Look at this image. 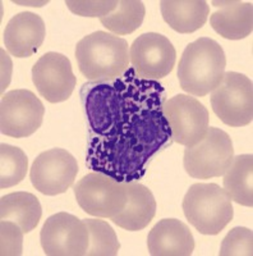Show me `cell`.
Returning a JSON list of instances; mask_svg holds the SVG:
<instances>
[{"label":"cell","instance_id":"obj_14","mask_svg":"<svg viewBox=\"0 0 253 256\" xmlns=\"http://www.w3.org/2000/svg\"><path fill=\"white\" fill-rule=\"evenodd\" d=\"M46 36L44 20L38 14L22 12L10 18L4 30V45L15 58H29L38 52Z\"/></svg>","mask_w":253,"mask_h":256},{"label":"cell","instance_id":"obj_16","mask_svg":"<svg viewBox=\"0 0 253 256\" xmlns=\"http://www.w3.org/2000/svg\"><path fill=\"white\" fill-rule=\"evenodd\" d=\"M215 12L210 17L214 31L228 40H242L253 31V6L246 2H216Z\"/></svg>","mask_w":253,"mask_h":256},{"label":"cell","instance_id":"obj_3","mask_svg":"<svg viewBox=\"0 0 253 256\" xmlns=\"http://www.w3.org/2000/svg\"><path fill=\"white\" fill-rule=\"evenodd\" d=\"M76 59L79 72L88 81H109L129 70V45L113 34L92 32L77 42Z\"/></svg>","mask_w":253,"mask_h":256},{"label":"cell","instance_id":"obj_10","mask_svg":"<svg viewBox=\"0 0 253 256\" xmlns=\"http://www.w3.org/2000/svg\"><path fill=\"white\" fill-rule=\"evenodd\" d=\"M164 116L174 142L186 148L201 141L210 124L207 108L196 98L178 94L164 102Z\"/></svg>","mask_w":253,"mask_h":256},{"label":"cell","instance_id":"obj_26","mask_svg":"<svg viewBox=\"0 0 253 256\" xmlns=\"http://www.w3.org/2000/svg\"><path fill=\"white\" fill-rule=\"evenodd\" d=\"M65 6H68L70 12L74 13L76 16H81V17H105V16L110 14L114 12L118 6V2H78V0H68L65 2Z\"/></svg>","mask_w":253,"mask_h":256},{"label":"cell","instance_id":"obj_1","mask_svg":"<svg viewBox=\"0 0 253 256\" xmlns=\"http://www.w3.org/2000/svg\"><path fill=\"white\" fill-rule=\"evenodd\" d=\"M90 127L87 163L119 182L140 180L152 158L173 142L164 116V88L129 68L109 81L81 90Z\"/></svg>","mask_w":253,"mask_h":256},{"label":"cell","instance_id":"obj_22","mask_svg":"<svg viewBox=\"0 0 253 256\" xmlns=\"http://www.w3.org/2000/svg\"><path fill=\"white\" fill-rule=\"evenodd\" d=\"M28 169V158L17 146L0 145V188L17 186L24 180Z\"/></svg>","mask_w":253,"mask_h":256},{"label":"cell","instance_id":"obj_21","mask_svg":"<svg viewBox=\"0 0 253 256\" xmlns=\"http://www.w3.org/2000/svg\"><path fill=\"white\" fill-rule=\"evenodd\" d=\"M146 16L145 4L137 0L118 2L117 9L110 14L100 18L102 26L114 35H129L142 24Z\"/></svg>","mask_w":253,"mask_h":256},{"label":"cell","instance_id":"obj_9","mask_svg":"<svg viewBox=\"0 0 253 256\" xmlns=\"http://www.w3.org/2000/svg\"><path fill=\"white\" fill-rule=\"evenodd\" d=\"M40 242L45 255L83 256L90 244V234L82 219L61 212L45 220Z\"/></svg>","mask_w":253,"mask_h":256},{"label":"cell","instance_id":"obj_23","mask_svg":"<svg viewBox=\"0 0 253 256\" xmlns=\"http://www.w3.org/2000/svg\"><path fill=\"white\" fill-rule=\"evenodd\" d=\"M88 228V256H115L120 248L119 240L110 224L100 219H83Z\"/></svg>","mask_w":253,"mask_h":256},{"label":"cell","instance_id":"obj_15","mask_svg":"<svg viewBox=\"0 0 253 256\" xmlns=\"http://www.w3.org/2000/svg\"><path fill=\"white\" fill-rule=\"evenodd\" d=\"M147 248L152 256H189L195 250V238L179 219H161L150 230Z\"/></svg>","mask_w":253,"mask_h":256},{"label":"cell","instance_id":"obj_24","mask_svg":"<svg viewBox=\"0 0 253 256\" xmlns=\"http://www.w3.org/2000/svg\"><path fill=\"white\" fill-rule=\"evenodd\" d=\"M219 254L220 256H252V230H248L246 227L233 228L221 242Z\"/></svg>","mask_w":253,"mask_h":256},{"label":"cell","instance_id":"obj_5","mask_svg":"<svg viewBox=\"0 0 253 256\" xmlns=\"http://www.w3.org/2000/svg\"><path fill=\"white\" fill-rule=\"evenodd\" d=\"M233 158V141L229 134L218 127H209L201 141L184 150L183 164L192 178L209 180L224 176Z\"/></svg>","mask_w":253,"mask_h":256},{"label":"cell","instance_id":"obj_8","mask_svg":"<svg viewBox=\"0 0 253 256\" xmlns=\"http://www.w3.org/2000/svg\"><path fill=\"white\" fill-rule=\"evenodd\" d=\"M44 116V104L32 91H9L4 94L0 104V131L14 138L28 137L41 127Z\"/></svg>","mask_w":253,"mask_h":256},{"label":"cell","instance_id":"obj_11","mask_svg":"<svg viewBox=\"0 0 253 256\" xmlns=\"http://www.w3.org/2000/svg\"><path fill=\"white\" fill-rule=\"evenodd\" d=\"M78 174L76 158L64 148H50L41 152L29 170L32 186L42 195L56 196L64 194L74 184Z\"/></svg>","mask_w":253,"mask_h":256},{"label":"cell","instance_id":"obj_18","mask_svg":"<svg viewBox=\"0 0 253 256\" xmlns=\"http://www.w3.org/2000/svg\"><path fill=\"white\" fill-rule=\"evenodd\" d=\"M160 12L170 28L179 34H192L205 26L210 6L204 0H163Z\"/></svg>","mask_w":253,"mask_h":256},{"label":"cell","instance_id":"obj_19","mask_svg":"<svg viewBox=\"0 0 253 256\" xmlns=\"http://www.w3.org/2000/svg\"><path fill=\"white\" fill-rule=\"evenodd\" d=\"M42 216V208L35 195L29 192H13L0 198V218L18 224L23 233L37 227Z\"/></svg>","mask_w":253,"mask_h":256},{"label":"cell","instance_id":"obj_13","mask_svg":"<svg viewBox=\"0 0 253 256\" xmlns=\"http://www.w3.org/2000/svg\"><path fill=\"white\" fill-rule=\"evenodd\" d=\"M32 82L45 100L56 104L69 99L77 78L67 56L49 52L40 56L32 67Z\"/></svg>","mask_w":253,"mask_h":256},{"label":"cell","instance_id":"obj_17","mask_svg":"<svg viewBox=\"0 0 253 256\" xmlns=\"http://www.w3.org/2000/svg\"><path fill=\"white\" fill-rule=\"evenodd\" d=\"M128 198L124 209L110 218L114 224L123 230L137 232L145 230L156 214V200L151 190L137 180L125 182Z\"/></svg>","mask_w":253,"mask_h":256},{"label":"cell","instance_id":"obj_7","mask_svg":"<svg viewBox=\"0 0 253 256\" xmlns=\"http://www.w3.org/2000/svg\"><path fill=\"white\" fill-rule=\"evenodd\" d=\"M79 208L96 218H113L124 209L128 198L125 182L99 172L82 177L74 186Z\"/></svg>","mask_w":253,"mask_h":256},{"label":"cell","instance_id":"obj_4","mask_svg":"<svg viewBox=\"0 0 253 256\" xmlns=\"http://www.w3.org/2000/svg\"><path fill=\"white\" fill-rule=\"evenodd\" d=\"M184 216L189 224L207 236H216L233 220L232 198L216 184H195L183 198Z\"/></svg>","mask_w":253,"mask_h":256},{"label":"cell","instance_id":"obj_20","mask_svg":"<svg viewBox=\"0 0 253 256\" xmlns=\"http://www.w3.org/2000/svg\"><path fill=\"white\" fill-rule=\"evenodd\" d=\"M253 155L242 154L233 158L224 173V190L237 204L253 206Z\"/></svg>","mask_w":253,"mask_h":256},{"label":"cell","instance_id":"obj_6","mask_svg":"<svg viewBox=\"0 0 253 256\" xmlns=\"http://www.w3.org/2000/svg\"><path fill=\"white\" fill-rule=\"evenodd\" d=\"M214 113L224 124L245 127L253 120V84L243 73L227 72L211 91Z\"/></svg>","mask_w":253,"mask_h":256},{"label":"cell","instance_id":"obj_2","mask_svg":"<svg viewBox=\"0 0 253 256\" xmlns=\"http://www.w3.org/2000/svg\"><path fill=\"white\" fill-rule=\"evenodd\" d=\"M227 68V56L218 41L200 38L189 42L178 64L181 88L193 96H206L218 88Z\"/></svg>","mask_w":253,"mask_h":256},{"label":"cell","instance_id":"obj_25","mask_svg":"<svg viewBox=\"0 0 253 256\" xmlns=\"http://www.w3.org/2000/svg\"><path fill=\"white\" fill-rule=\"evenodd\" d=\"M1 230V256H19L23 252V230H20L18 224L9 220H1L0 226Z\"/></svg>","mask_w":253,"mask_h":256},{"label":"cell","instance_id":"obj_12","mask_svg":"<svg viewBox=\"0 0 253 256\" xmlns=\"http://www.w3.org/2000/svg\"><path fill=\"white\" fill-rule=\"evenodd\" d=\"M129 60L140 78L156 81L168 76L175 67L177 52L166 36L147 32L133 41Z\"/></svg>","mask_w":253,"mask_h":256}]
</instances>
